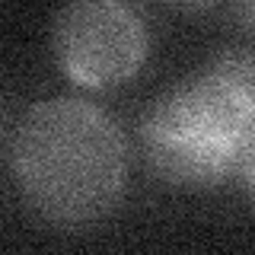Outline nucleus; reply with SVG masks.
I'll return each mask as SVG.
<instances>
[{
	"label": "nucleus",
	"mask_w": 255,
	"mask_h": 255,
	"mask_svg": "<svg viewBox=\"0 0 255 255\" xmlns=\"http://www.w3.org/2000/svg\"><path fill=\"white\" fill-rule=\"evenodd\" d=\"M125 137L83 99H48L26 112L13 143V172L26 201L54 223H90L125 188Z\"/></svg>",
	"instance_id": "f257e3e1"
},
{
	"label": "nucleus",
	"mask_w": 255,
	"mask_h": 255,
	"mask_svg": "<svg viewBox=\"0 0 255 255\" xmlns=\"http://www.w3.org/2000/svg\"><path fill=\"white\" fill-rule=\"evenodd\" d=\"M255 70L246 58H223L166 93L143 122L150 166L179 185L252 182Z\"/></svg>",
	"instance_id": "f03ea898"
},
{
	"label": "nucleus",
	"mask_w": 255,
	"mask_h": 255,
	"mask_svg": "<svg viewBox=\"0 0 255 255\" xmlns=\"http://www.w3.org/2000/svg\"><path fill=\"white\" fill-rule=\"evenodd\" d=\"M64 74L83 86H115L137 74L147 54L143 19L128 0H70L54 29Z\"/></svg>",
	"instance_id": "7ed1b4c3"
},
{
	"label": "nucleus",
	"mask_w": 255,
	"mask_h": 255,
	"mask_svg": "<svg viewBox=\"0 0 255 255\" xmlns=\"http://www.w3.org/2000/svg\"><path fill=\"white\" fill-rule=\"evenodd\" d=\"M185 3H207V0H185Z\"/></svg>",
	"instance_id": "20e7f679"
}]
</instances>
